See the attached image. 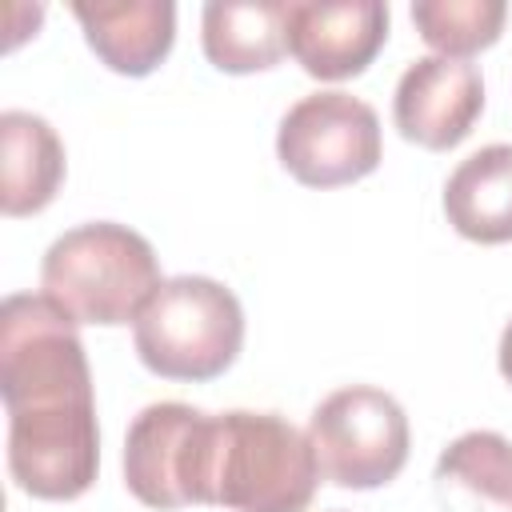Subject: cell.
<instances>
[{
    "label": "cell",
    "mask_w": 512,
    "mask_h": 512,
    "mask_svg": "<svg viewBox=\"0 0 512 512\" xmlns=\"http://www.w3.org/2000/svg\"><path fill=\"white\" fill-rule=\"evenodd\" d=\"M508 4L504 0H420L412 4V24L436 56L468 60L492 48L504 32Z\"/></svg>",
    "instance_id": "9a60e30c"
},
{
    "label": "cell",
    "mask_w": 512,
    "mask_h": 512,
    "mask_svg": "<svg viewBox=\"0 0 512 512\" xmlns=\"http://www.w3.org/2000/svg\"><path fill=\"white\" fill-rule=\"evenodd\" d=\"M388 40V4L380 0H300L288 4V52L312 80L360 76Z\"/></svg>",
    "instance_id": "9c48e42d"
},
{
    "label": "cell",
    "mask_w": 512,
    "mask_h": 512,
    "mask_svg": "<svg viewBox=\"0 0 512 512\" xmlns=\"http://www.w3.org/2000/svg\"><path fill=\"white\" fill-rule=\"evenodd\" d=\"M480 112H484V76L476 64L452 56L412 60L392 96V120L400 136L428 152L456 148L472 132Z\"/></svg>",
    "instance_id": "ba28073f"
},
{
    "label": "cell",
    "mask_w": 512,
    "mask_h": 512,
    "mask_svg": "<svg viewBox=\"0 0 512 512\" xmlns=\"http://www.w3.org/2000/svg\"><path fill=\"white\" fill-rule=\"evenodd\" d=\"M444 512H512V440L488 428L456 436L436 460Z\"/></svg>",
    "instance_id": "5bb4252c"
},
{
    "label": "cell",
    "mask_w": 512,
    "mask_h": 512,
    "mask_svg": "<svg viewBox=\"0 0 512 512\" xmlns=\"http://www.w3.org/2000/svg\"><path fill=\"white\" fill-rule=\"evenodd\" d=\"M80 324L44 292L0 304V396L8 472L36 500H76L100 472L96 392Z\"/></svg>",
    "instance_id": "6da1fadb"
},
{
    "label": "cell",
    "mask_w": 512,
    "mask_h": 512,
    "mask_svg": "<svg viewBox=\"0 0 512 512\" xmlns=\"http://www.w3.org/2000/svg\"><path fill=\"white\" fill-rule=\"evenodd\" d=\"M140 364L160 380L204 384L224 376L244 348V308L212 276H168L132 324Z\"/></svg>",
    "instance_id": "3957f363"
},
{
    "label": "cell",
    "mask_w": 512,
    "mask_h": 512,
    "mask_svg": "<svg viewBox=\"0 0 512 512\" xmlns=\"http://www.w3.org/2000/svg\"><path fill=\"white\" fill-rule=\"evenodd\" d=\"M496 364H500V376H504V380H508V388H512V320H508V324H504V332H500Z\"/></svg>",
    "instance_id": "2e32d148"
},
{
    "label": "cell",
    "mask_w": 512,
    "mask_h": 512,
    "mask_svg": "<svg viewBox=\"0 0 512 512\" xmlns=\"http://www.w3.org/2000/svg\"><path fill=\"white\" fill-rule=\"evenodd\" d=\"M216 416L180 400L140 408L124 436V484L148 508H212Z\"/></svg>",
    "instance_id": "5b68a950"
},
{
    "label": "cell",
    "mask_w": 512,
    "mask_h": 512,
    "mask_svg": "<svg viewBox=\"0 0 512 512\" xmlns=\"http://www.w3.org/2000/svg\"><path fill=\"white\" fill-rule=\"evenodd\" d=\"M64 184V144L56 128L24 108L0 112V208L8 220L44 212Z\"/></svg>",
    "instance_id": "8fae6325"
},
{
    "label": "cell",
    "mask_w": 512,
    "mask_h": 512,
    "mask_svg": "<svg viewBox=\"0 0 512 512\" xmlns=\"http://www.w3.org/2000/svg\"><path fill=\"white\" fill-rule=\"evenodd\" d=\"M320 476L336 488L368 492L392 484L408 464V416L400 400L372 384L328 392L308 420Z\"/></svg>",
    "instance_id": "8992f818"
},
{
    "label": "cell",
    "mask_w": 512,
    "mask_h": 512,
    "mask_svg": "<svg viewBox=\"0 0 512 512\" xmlns=\"http://www.w3.org/2000/svg\"><path fill=\"white\" fill-rule=\"evenodd\" d=\"M276 156L304 188L356 184L380 168V116L372 104L340 88L300 96L276 128Z\"/></svg>",
    "instance_id": "52a82bcc"
},
{
    "label": "cell",
    "mask_w": 512,
    "mask_h": 512,
    "mask_svg": "<svg viewBox=\"0 0 512 512\" xmlns=\"http://www.w3.org/2000/svg\"><path fill=\"white\" fill-rule=\"evenodd\" d=\"M444 216L472 244H512V144H484L452 168Z\"/></svg>",
    "instance_id": "4fadbf2b"
},
{
    "label": "cell",
    "mask_w": 512,
    "mask_h": 512,
    "mask_svg": "<svg viewBox=\"0 0 512 512\" xmlns=\"http://www.w3.org/2000/svg\"><path fill=\"white\" fill-rule=\"evenodd\" d=\"M96 60L116 76H152L176 44V4L128 0V4H72Z\"/></svg>",
    "instance_id": "30bf717a"
},
{
    "label": "cell",
    "mask_w": 512,
    "mask_h": 512,
    "mask_svg": "<svg viewBox=\"0 0 512 512\" xmlns=\"http://www.w3.org/2000/svg\"><path fill=\"white\" fill-rule=\"evenodd\" d=\"M200 44L208 64L228 76L268 72L288 56V4L212 0L200 12Z\"/></svg>",
    "instance_id": "7c38bea8"
},
{
    "label": "cell",
    "mask_w": 512,
    "mask_h": 512,
    "mask_svg": "<svg viewBox=\"0 0 512 512\" xmlns=\"http://www.w3.org/2000/svg\"><path fill=\"white\" fill-rule=\"evenodd\" d=\"M320 484V460L280 412L232 408L216 416L212 508L228 512H304Z\"/></svg>",
    "instance_id": "277c9868"
},
{
    "label": "cell",
    "mask_w": 512,
    "mask_h": 512,
    "mask_svg": "<svg viewBox=\"0 0 512 512\" xmlns=\"http://www.w3.org/2000/svg\"><path fill=\"white\" fill-rule=\"evenodd\" d=\"M164 284L152 244L116 220H88L56 236L40 260V288L76 324H136Z\"/></svg>",
    "instance_id": "7a4b0ae2"
}]
</instances>
